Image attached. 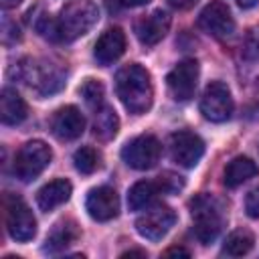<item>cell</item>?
I'll return each mask as SVG.
<instances>
[{"instance_id":"obj_1","label":"cell","mask_w":259,"mask_h":259,"mask_svg":"<svg viewBox=\"0 0 259 259\" xmlns=\"http://www.w3.org/2000/svg\"><path fill=\"white\" fill-rule=\"evenodd\" d=\"M115 91L123 107L134 115L146 113L154 99V87H152L150 73L138 63L125 65L117 71Z\"/></svg>"},{"instance_id":"obj_2","label":"cell","mask_w":259,"mask_h":259,"mask_svg":"<svg viewBox=\"0 0 259 259\" xmlns=\"http://www.w3.org/2000/svg\"><path fill=\"white\" fill-rule=\"evenodd\" d=\"M99 20V8L91 0H71L57 16V38L71 42L87 34Z\"/></svg>"},{"instance_id":"obj_3","label":"cell","mask_w":259,"mask_h":259,"mask_svg":"<svg viewBox=\"0 0 259 259\" xmlns=\"http://www.w3.org/2000/svg\"><path fill=\"white\" fill-rule=\"evenodd\" d=\"M190 214L194 223V235L202 245L212 243L225 227V208L212 194L200 192L190 200Z\"/></svg>"},{"instance_id":"obj_4","label":"cell","mask_w":259,"mask_h":259,"mask_svg":"<svg viewBox=\"0 0 259 259\" xmlns=\"http://www.w3.org/2000/svg\"><path fill=\"white\" fill-rule=\"evenodd\" d=\"M51 158H53V152L42 140L26 142L16 152V158H14V174H16V178H20L24 182L34 180L51 164Z\"/></svg>"},{"instance_id":"obj_5","label":"cell","mask_w":259,"mask_h":259,"mask_svg":"<svg viewBox=\"0 0 259 259\" xmlns=\"http://www.w3.org/2000/svg\"><path fill=\"white\" fill-rule=\"evenodd\" d=\"M160 154H162V144L152 134H142V136L130 140L121 150L123 162L134 170L154 168L160 160Z\"/></svg>"},{"instance_id":"obj_6","label":"cell","mask_w":259,"mask_h":259,"mask_svg":"<svg viewBox=\"0 0 259 259\" xmlns=\"http://www.w3.org/2000/svg\"><path fill=\"white\" fill-rule=\"evenodd\" d=\"M16 69H18V77L22 81H26L28 85H34V89L40 95H51L65 85V75L61 71H57L55 67L36 65L34 61L24 59L18 63Z\"/></svg>"},{"instance_id":"obj_7","label":"cell","mask_w":259,"mask_h":259,"mask_svg":"<svg viewBox=\"0 0 259 259\" xmlns=\"http://www.w3.org/2000/svg\"><path fill=\"white\" fill-rule=\"evenodd\" d=\"M200 113L214 123L227 121L233 113V95L223 81H210L200 97Z\"/></svg>"},{"instance_id":"obj_8","label":"cell","mask_w":259,"mask_h":259,"mask_svg":"<svg viewBox=\"0 0 259 259\" xmlns=\"http://www.w3.org/2000/svg\"><path fill=\"white\" fill-rule=\"evenodd\" d=\"M6 229L14 241L26 243L36 235V219L20 196L6 198Z\"/></svg>"},{"instance_id":"obj_9","label":"cell","mask_w":259,"mask_h":259,"mask_svg":"<svg viewBox=\"0 0 259 259\" xmlns=\"http://www.w3.org/2000/svg\"><path fill=\"white\" fill-rule=\"evenodd\" d=\"M174 223H176V212L166 204H156L152 208H146V212L138 217L136 231L148 241H160L174 227Z\"/></svg>"},{"instance_id":"obj_10","label":"cell","mask_w":259,"mask_h":259,"mask_svg":"<svg viewBox=\"0 0 259 259\" xmlns=\"http://www.w3.org/2000/svg\"><path fill=\"white\" fill-rule=\"evenodd\" d=\"M198 26L214 38H227L235 30L231 8L223 0H210L198 14Z\"/></svg>"},{"instance_id":"obj_11","label":"cell","mask_w":259,"mask_h":259,"mask_svg":"<svg viewBox=\"0 0 259 259\" xmlns=\"http://www.w3.org/2000/svg\"><path fill=\"white\" fill-rule=\"evenodd\" d=\"M204 154V142L200 136L188 130L174 132L170 136V156L178 166L194 168Z\"/></svg>"},{"instance_id":"obj_12","label":"cell","mask_w":259,"mask_h":259,"mask_svg":"<svg viewBox=\"0 0 259 259\" xmlns=\"http://www.w3.org/2000/svg\"><path fill=\"white\" fill-rule=\"evenodd\" d=\"M170 95L176 101H188L194 91H196V83H198V61L196 59H184L180 61L166 77Z\"/></svg>"},{"instance_id":"obj_13","label":"cell","mask_w":259,"mask_h":259,"mask_svg":"<svg viewBox=\"0 0 259 259\" xmlns=\"http://www.w3.org/2000/svg\"><path fill=\"white\" fill-rule=\"evenodd\" d=\"M85 208L91 219L95 221H111L119 212V196L111 186H97L89 190Z\"/></svg>"},{"instance_id":"obj_14","label":"cell","mask_w":259,"mask_h":259,"mask_svg":"<svg viewBox=\"0 0 259 259\" xmlns=\"http://www.w3.org/2000/svg\"><path fill=\"white\" fill-rule=\"evenodd\" d=\"M170 22L172 20H170V14L166 10H154L146 16H142L136 22L134 30H136V36L142 45L152 47V45H158L166 36V32L170 30Z\"/></svg>"},{"instance_id":"obj_15","label":"cell","mask_w":259,"mask_h":259,"mask_svg":"<svg viewBox=\"0 0 259 259\" xmlns=\"http://www.w3.org/2000/svg\"><path fill=\"white\" fill-rule=\"evenodd\" d=\"M51 130L59 140H77L85 132V117L75 105H65L55 111L51 119Z\"/></svg>"},{"instance_id":"obj_16","label":"cell","mask_w":259,"mask_h":259,"mask_svg":"<svg viewBox=\"0 0 259 259\" xmlns=\"http://www.w3.org/2000/svg\"><path fill=\"white\" fill-rule=\"evenodd\" d=\"M125 51V34L121 28L113 26L107 28L105 32H101V36L97 38L95 47H93V57L99 65H111L115 63Z\"/></svg>"},{"instance_id":"obj_17","label":"cell","mask_w":259,"mask_h":259,"mask_svg":"<svg viewBox=\"0 0 259 259\" xmlns=\"http://www.w3.org/2000/svg\"><path fill=\"white\" fill-rule=\"evenodd\" d=\"M71 182L65 180V178H57V180H51L47 182L38 192H36V202L40 206V210H53L57 206H61L63 202L69 200L71 196Z\"/></svg>"},{"instance_id":"obj_18","label":"cell","mask_w":259,"mask_h":259,"mask_svg":"<svg viewBox=\"0 0 259 259\" xmlns=\"http://www.w3.org/2000/svg\"><path fill=\"white\" fill-rule=\"evenodd\" d=\"M28 115V107L24 103V99L18 95L16 89L12 87H6L2 91V97H0V117L6 125H16V123H22Z\"/></svg>"},{"instance_id":"obj_19","label":"cell","mask_w":259,"mask_h":259,"mask_svg":"<svg viewBox=\"0 0 259 259\" xmlns=\"http://www.w3.org/2000/svg\"><path fill=\"white\" fill-rule=\"evenodd\" d=\"M77 239H79V227H77V223L73 219H63V221H59L51 229V233L47 237L45 251L59 253V251L67 249L71 243H75Z\"/></svg>"},{"instance_id":"obj_20","label":"cell","mask_w":259,"mask_h":259,"mask_svg":"<svg viewBox=\"0 0 259 259\" xmlns=\"http://www.w3.org/2000/svg\"><path fill=\"white\" fill-rule=\"evenodd\" d=\"M257 172H259V168H257V164H255L251 158H247V156H237V158H233V160L227 164V168H225V186L237 188L239 184H243V182H247L249 178H253Z\"/></svg>"},{"instance_id":"obj_21","label":"cell","mask_w":259,"mask_h":259,"mask_svg":"<svg viewBox=\"0 0 259 259\" xmlns=\"http://www.w3.org/2000/svg\"><path fill=\"white\" fill-rule=\"evenodd\" d=\"M162 192L160 188V182L158 180H140L136 182L130 192H127V206L130 210H142V208H148L156 196Z\"/></svg>"},{"instance_id":"obj_22","label":"cell","mask_w":259,"mask_h":259,"mask_svg":"<svg viewBox=\"0 0 259 259\" xmlns=\"http://www.w3.org/2000/svg\"><path fill=\"white\" fill-rule=\"evenodd\" d=\"M253 243H255V239H253L251 231L237 229L225 239V245H223L221 253L227 255V257H241V255H247L253 249Z\"/></svg>"},{"instance_id":"obj_23","label":"cell","mask_w":259,"mask_h":259,"mask_svg":"<svg viewBox=\"0 0 259 259\" xmlns=\"http://www.w3.org/2000/svg\"><path fill=\"white\" fill-rule=\"evenodd\" d=\"M117 127H119V119H117L115 111L109 105L103 103L95 111V134L101 140H109V138H113L117 134Z\"/></svg>"},{"instance_id":"obj_24","label":"cell","mask_w":259,"mask_h":259,"mask_svg":"<svg viewBox=\"0 0 259 259\" xmlns=\"http://www.w3.org/2000/svg\"><path fill=\"white\" fill-rule=\"evenodd\" d=\"M73 162H75V168L81 172V174H93L97 168H99V162H101V156L95 148L91 146H83L79 148L75 154H73Z\"/></svg>"},{"instance_id":"obj_25","label":"cell","mask_w":259,"mask_h":259,"mask_svg":"<svg viewBox=\"0 0 259 259\" xmlns=\"http://www.w3.org/2000/svg\"><path fill=\"white\" fill-rule=\"evenodd\" d=\"M79 93H81V97L85 99V103L93 109V111H97L101 105H103V95H105V89H103V85H101V81H95V79H85L83 83H81V87H79Z\"/></svg>"},{"instance_id":"obj_26","label":"cell","mask_w":259,"mask_h":259,"mask_svg":"<svg viewBox=\"0 0 259 259\" xmlns=\"http://www.w3.org/2000/svg\"><path fill=\"white\" fill-rule=\"evenodd\" d=\"M243 55L247 61H259V26L249 28L243 40Z\"/></svg>"},{"instance_id":"obj_27","label":"cell","mask_w":259,"mask_h":259,"mask_svg":"<svg viewBox=\"0 0 259 259\" xmlns=\"http://www.w3.org/2000/svg\"><path fill=\"white\" fill-rule=\"evenodd\" d=\"M158 182H160L162 192H166V194L178 192V190L184 186V180H182L180 176L172 174V172H164V174H160V176H158Z\"/></svg>"},{"instance_id":"obj_28","label":"cell","mask_w":259,"mask_h":259,"mask_svg":"<svg viewBox=\"0 0 259 259\" xmlns=\"http://www.w3.org/2000/svg\"><path fill=\"white\" fill-rule=\"evenodd\" d=\"M245 210L251 219H259V186L247 192L245 196Z\"/></svg>"},{"instance_id":"obj_29","label":"cell","mask_w":259,"mask_h":259,"mask_svg":"<svg viewBox=\"0 0 259 259\" xmlns=\"http://www.w3.org/2000/svg\"><path fill=\"white\" fill-rule=\"evenodd\" d=\"M109 6L113 8H136V6H144L150 0H107Z\"/></svg>"},{"instance_id":"obj_30","label":"cell","mask_w":259,"mask_h":259,"mask_svg":"<svg viewBox=\"0 0 259 259\" xmlns=\"http://www.w3.org/2000/svg\"><path fill=\"white\" fill-rule=\"evenodd\" d=\"M196 2H198V0H168V4H170L172 8H176V10H188V8H192Z\"/></svg>"},{"instance_id":"obj_31","label":"cell","mask_w":259,"mask_h":259,"mask_svg":"<svg viewBox=\"0 0 259 259\" xmlns=\"http://www.w3.org/2000/svg\"><path fill=\"white\" fill-rule=\"evenodd\" d=\"M174 255H178V257H190V251H186L184 247H170V249L164 251V257H174Z\"/></svg>"},{"instance_id":"obj_32","label":"cell","mask_w":259,"mask_h":259,"mask_svg":"<svg viewBox=\"0 0 259 259\" xmlns=\"http://www.w3.org/2000/svg\"><path fill=\"white\" fill-rule=\"evenodd\" d=\"M235 2H237L241 8H253V6H255L259 0H235Z\"/></svg>"},{"instance_id":"obj_33","label":"cell","mask_w":259,"mask_h":259,"mask_svg":"<svg viewBox=\"0 0 259 259\" xmlns=\"http://www.w3.org/2000/svg\"><path fill=\"white\" fill-rule=\"evenodd\" d=\"M20 2H22V0H0V4H2L4 8H16Z\"/></svg>"},{"instance_id":"obj_34","label":"cell","mask_w":259,"mask_h":259,"mask_svg":"<svg viewBox=\"0 0 259 259\" xmlns=\"http://www.w3.org/2000/svg\"><path fill=\"white\" fill-rule=\"evenodd\" d=\"M134 255H140V257H146V251H138V249H134V251H125L121 257H134Z\"/></svg>"},{"instance_id":"obj_35","label":"cell","mask_w":259,"mask_h":259,"mask_svg":"<svg viewBox=\"0 0 259 259\" xmlns=\"http://www.w3.org/2000/svg\"><path fill=\"white\" fill-rule=\"evenodd\" d=\"M255 99H257V103H259V77H257V81H255Z\"/></svg>"}]
</instances>
